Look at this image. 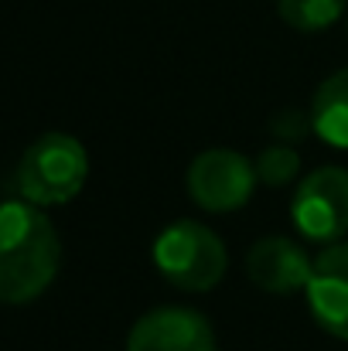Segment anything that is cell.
I'll return each instance as SVG.
<instances>
[{
  "instance_id": "6da1fadb",
  "label": "cell",
  "mask_w": 348,
  "mask_h": 351,
  "mask_svg": "<svg viewBox=\"0 0 348 351\" xmlns=\"http://www.w3.org/2000/svg\"><path fill=\"white\" fill-rule=\"evenodd\" d=\"M62 266V242L51 219L24 202H0V304L38 300Z\"/></svg>"
},
{
  "instance_id": "7a4b0ae2",
  "label": "cell",
  "mask_w": 348,
  "mask_h": 351,
  "mask_svg": "<svg viewBox=\"0 0 348 351\" xmlns=\"http://www.w3.org/2000/svg\"><path fill=\"white\" fill-rule=\"evenodd\" d=\"M89 178V154L72 133H41L17 160V195L38 208L72 202Z\"/></svg>"
},
{
  "instance_id": "3957f363",
  "label": "cell",
  "mask_w": 348,
  "mask_h": 351,
  "mask_svg": "<svg viewBox=\"0 0 348 351\" xmlns=\"http://www.w3.org/2000/svg\"><path fill=\"white\" fill-rule=\"evenodd\" d=\"M154 266L171 287L188 290V293H205L222 283L229 269V252H226V242L209 226L181 219L157 232Z\"/></svg>"
},
{
  "instance_id": "277c9868",
  "label": "cell",
  "mask_w": 348,
  "mask_h": 351,
  "mask_svg": "<svg viewBox=\"0 0 348 351\" xmlns=\"http://www.w3.org/2000/svg\"><path fill=\"white\" fill-rule=\"evenodd\" d=\"M185 184L198 208L229 215L253 198L259 178H256V164L246 154L229 150V147H212L192 160Z\"/></svg>"
},
{
  "instance_id": "5b68a950",
  "label": "cell",
  "mask_w": 348,
  "mask_h": 351,
  "mask_svg": "<svg viewBox=\"0 0 348 351\" xmlns=\"http://www.w3.org/2000/svg\"><path fill=\"white\" fill-rule=\"evenodd\" d=\"M290 219L297 232L311 242L332 245L348 235V171L345 167H318L311 171L290 202Z\"/></svg>"
},
{
  "instance_id": "8992f818",
  "label": "cell",
  "mask_w": 348,
  "mask_h": 351,
  "mask_svg": "<svg viewBox=\"0 0 348 351\" xmlns=\"http://www.w3.org/2000/svg\"><path fill=\"white\" fill-rule=\"evenodd\" d=\"M126 351H219L205 314L192 307H154L133 321Z\"/></svg>"
},
{
  "instance_id": "52a82bcc",
  "label": "cell",
  "mask_w": 348,
  "mask_h": 351,
  "mask_svg": "<svg viewBox=\"0 0 348 351\" xmlns=\"http://www.w3.org/2000/svg\"><path fill=\"white\" fill-rule=\"evenodd\" d=\"M304 297L314 324L332 338L348 341V239L325 245L314 256Z\"/></svg>"
},
{
  "instance_id": "ba28073f",
  "label": "cell",
  "mask_w": 348,
  "mask_h": 351,
  "mask_svg": "<svg viewBox=\"0 0 348 351\" xmlns=\"http://www.w3.org/2000/svg\"><path fill=\"white\" fill-rule=\"evenodd\" d=\"M314 259L301 242L290 235H263L246 252V273L249 280L273 297H290L308 287Z\"/></svg>"
},
{
  "instance_id": "9c48e42d",
  "label": "cell",
  "mask_w": 348,
  "mask_h": 351,
  "mask_svg": "<svg viewBox=\"0 0 348 351\" xmlns=\"http://www.w3.org/2000/svg\"><path fill=\"white\" fill-rule=\"evenodd\" d=\"M311 130L332 143L348 150V69L328 75L311 99Z\"/></svg>"
},
{
  "instance_id": "30bf717a",
  "label": "cell",
  "mask_w": 348,
  "mask_h": 351,
  "mask_svg": "<svg viewBox=\"0 0 348 351\" xmlns=\"http://www.w3.org/2000/svg\"><path fill=\"white\" fill-rule=\"evenodd\" d=\"M280 21L294 31L314 34L338 24L348 10V0H277Z\"/></svg>"
},
{
  "instance_id": "8fae6325",
  "label": "cell",
  "mask_w": 348,
  "mask_h": 351,
  "mask_svg": "<svg viewBox=\"0 0 348 351\" xmlns=\"http://www.w3.org/2000/svg\"><path fill=\"white\" fill-rule=\"evenodd\" d=\"M301 174V154L294 147H266L259 157H256V178L259 184H270V188H283L290 184L294 178Z\"/></svg>"
}]
</instances>
